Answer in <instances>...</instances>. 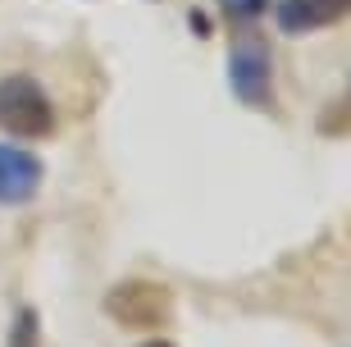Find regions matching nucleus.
I'll list each match as a JSON object with an SVG mask.
<instances>
[{"label": "nucleus", "mask_w": 351, "mask_h": 347, "mask_svg": "<svg viewBox=\"0 0 351 347\" xmlns=\"http://www.w3.org/2000/svg\"><path fill=\"white\" fill-rule=\"evenodd\" d=\"M5 347H41V320L32 306H19L14 315V329H10V343Z\"/></svg>", "instance_id": "nucleus-6"}, {"label": "nucleus", "mask_w": 351, "mask_h": 347, "mask_svg": "<svg viewBox=\"0 0 351 347\" xmlns=\"http://www.w3.org/2000/svg\"><path fill=\"white\" fill-rule=\"evenodd\" d=\"M274 19H278V32L306 37L351 19V0H274Z\"/></svg>", "instance_id": "nucleus-5"}, {"label": "nucleus", "mask_w": 351, "mask_h": 347, "mask_svg": "<svg viewBox=\"0 0 351 347\" xmlns=\"http://www.w3.org/2000/svg\"><path fill=\"white\" fill-rule=\"evenodd\" d=\"M137 347H173L169 338H146V343H137Z\"/></svg>", "instance_id": "nucleus-10"}, {"label": "nucleus", "mask_w": 351, "mask_h": 347, "mask_svg": "<svg viewBox=\"0 0 351 347\" xmlns=\"http://www.w3.org/2000/svg\"><path fill=\"white\" fill-rule=\"evenodd\" d=\"M228 87L247 110H269L274 105V55L261 37L242 32L228 51Z\"/></svg>", "instance_id": "nucleus-3"}, {"label": "nucleus", "mask_w": 351, "mask_h": 347, "mask_svg": "<svg viewBox=\"0 0 351 347\" xmlns=\"http://www.w3.org/2000/svg\"><path fill=\"white\" fill-rule=\"evenodd\" d=\"M269 5H274V0H219V14L228 19V23L247 27V23H256V19H265Z\"/></svg>", "instance_id": "nucleus-7"}, {"label": "nucleus", "mask_w": 351, "mask_h": 347, "mask_svg": "<svg viewBox=\"0 0 351 347\" xmlns=\"http://www.w3.org/2000/svg\"><path fill=\"white\" fill-rule=\"evenodd\" d=\"M319 133H328V137H333V133H351V101L328 105L324 115H319Z\"/></svg>", "instance_id": "nucleus-8"}, {"label": "nucleus", "mask_w": 351, "mask_h": 347, "mask_svg": "<svg viewBox=\"0 0 351 347\" xmlns=\"http://www.w3.org/2000/svg\"><path fill=\"white\" fill-rule=\"evenodd\" d=\"M41 179H46V165L27 146L0 142V206H27L41 192Z\"/></svg>", "instance_id": "nucleus-4"}, {"label": "nucleus", "mask_w": 351, "mask_h": 347, "mask_svg": "<svg viewBox=\"0 0 351 347\" xmlns=\"http://www.w3.org/2000/svg\"><path fill=\"white\" fill-rule=\"evenodd\" d=\"M0 133L19 142H41L55 133V105L37 78L5 74L0 78Z\"/></svg>", "instance_id": "nucleus-1"}, {"label": "nucleus", "mask_w": 351, "mask_h": 347, "mask_svg": "<svg viewBox=\"0 0 351 347\" xmlns=\"http://www.w3.org/2000/svg\"><path fill=\"white\" fill-rule=\"evenodd\" d=\"M192 32H196V37H210V19H206V14L192 10Z\"/></svg>", "instance_id": "nucleus-9"}, {"label": "nucleus", "mask_w": 351, "mask_h": 347, "mask_svg": "<svg viewBox=\"0 0 351 347\" xmlns=\"http://www.w3.org/2000/svg\"><path fill=\"white\" fill-rule=\"evenodd\" d=\"M105 315L119 329H165L173 320V293L151 279H123L105 293Z\"/></svg>", "instance_id": "nucleus-2"}]
</instances>
